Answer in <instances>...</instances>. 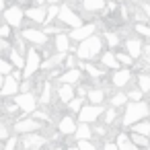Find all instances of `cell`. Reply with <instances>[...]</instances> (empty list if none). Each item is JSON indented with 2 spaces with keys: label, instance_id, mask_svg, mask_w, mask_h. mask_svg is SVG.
Returning <instances> with one entry per match:
<instances>
[{
  "label": "cell",
  "instance_id": "cell-39",
  "mask_svg": "<svg viewBox=\"0 0 150 150\" xmlns=\"http://www.w3.org/2000/svg\"><path fill=\"white\" fill-rule=\"evenodd\" d=\"M76 148H78V150H97V146H95L91 140H82V142H78Z\"/></svg>",
  "mask_w": 150,
  "mask_h": 150
},
{
  "label": "cell",
  "instance_id": "cell-52",
  "mask_svg": "<svg viewBox=\"0 0 150 150\" xmlns=\"http://www.w3.org/2000/svg\"><path fill=\"white\" fill-rule=\"evenodd\" d=\"M66 150H78V148H76V146H72V148H70V146H68V148H66Z\"/></svg>",
  "mask_w": 150,
  "mask_h": 150
},
{
  "label": "cell",
  "instance_id": "cell-50",
  "mask_svg": "<svg viewBox=\"0 0 150 150\" xmlns=\"http://www.w3.org/2000/svg\"><path fill=\"white\" fill-rule=\"evenodd\" d=\"M47 2H50V4L54 6V4H58V2H60V0H47Z\"/></svg>",
  "mask_w": 150,
  "mask_h": 150
},
{
  "label": "cell",
  "instance_id": "cell-48",
  "mask_svg": "<svg viewBox=\"0 0 150 150\" xmlns=\"http://www.w3.org/2000/svg\"><path fill=\"white\" fill-rule=\"evenodd\" d=\"M103 150H117V146H115L113 142H107V144L103 146Z\"/></svg>",
  "mask_w": 150,
  "mask_h": 150
},
{
  "label": "cell",
  "instance_id": "cell-11",
  "mask_svg": "<svg viewBox=\"0 0 150 150\" xmlns=\"http://www.w3.org/2000/svg\"><path fill=\"white\" fill-rule=\"evenodd\" d=\"M23 39H27V41H31V43H35V45H45V43H47V35H45L43 31L33 29V27H29V29L23 31Z\"/></svg>",
  "mask_w": 150,
  "mask_h": 150
},
{
  "label": "cell",
  "instance_id": "cell-31",
  "mask_svg": "<svg viewBox=\"0 0 150 150\" xmlns=\"http://www.w3.org/2000/svg\"><path fill=\"white\" fill-rule=\"evenodd\" d=\"M58 15H60V6H58V4L50 6V8L45 11V23H52L54 19H58Z\"/></svg>",
  "mask_w": 150,
  "mask_h": 150
},
{
  "label": "cell",
  "instance_id": "cell-29",
  "mask_svg": "<svg viewBox=\"0 0 150 150\" xmlns=\"http://www.w3.org/2000/svg\"><path fill=\"white\" fill-rule=\"evenodd\" d=\"M127 103V95L125 93H115L113 99H111V107H121Z\"/></svg>",
  "mask_w": 150,
  "mask_h": 150
},
{
  "label": "cell",
  "instance_id": "cell-27",
  "mask_svg": "<svg viewBox=\"0 0 150 150\" xmlns=\"http://www.w3.org/2000/svg\"><path fill=\"white\" fill-rule=\"evenodd\" d=\"M8 56H11V62H13V66H15V68H19V70H23V68H25V58H23L19 52L11 50V52H8Z\"/></svg>",
  "mask_w": 150,
  "mask_h": 150
},
{
  "label": "cell",
  "instance_id": "cell-28",
  "mask_svg": "<svg viewBox=\"0 0 150 150\" xmlns=\"http://www.w3.org/2000/svg\"><path fill=\"white\" fill-rule=\"evenodd\" d=\"M103 37L107 39V45H109V47H117V45H119V35H117V33H113V31H105Z\"/></svg>",
  "mask_w": 150,
  "mask_h": 150
},
{
  "label": "cell",
  "instance_id": "cell-53",
  "mask_svg": "<svg viewBox=\"0 0 150 150\" xmlns=\"http://www.w3.org/2000/svg\"><path fill=\"white\" fill-rule=\"evenodd\" d=\"M146 150H150V146H148V148H146Z\"/></svg>",
  "mask_w": 150,
  "mask_h": 150
},
{
  "label": "cell",
  "instance_id": "cell-23",
  "mask_svg": "<svg viewBox=\"0 0 150 150\" xmlns=\"http://www.w3.org/2000/svg\"><path fill=\"white\" fill-rule=\"evenodd\" d=\"M82 8L84 11H91V13L103 11L105 8V0H82Z\"/></svg>",
  "mask_w": 150,
  "mask_h": 150
},
{
  "label": "cell",
  "instance_id": "cell-51",
  "mask_svg": "<svg viewBox=\"0 0 150 150\" xmlns=\"http://www.w3.org/2000/svg\"><path fill=\"white\" fill-rule=\"evenodd\" d=\"M35 2H37V6H41V4L45 2V0H35Z\"/></svg>",
  "mask_w": 150,
  "mask_h": 150
},
{
  "label": "cell",
  "instance_id": "cell-7",
  "mask_svg": "<svg viewBox=\"0 0 150 150\" xmlns=\"http://www.w3.org/2000/svg\"><path fill=\"white\" fill-rule=\"evenodd\" d=\"M58 19L64 23V25H70L72 29H76V27H80L82 25V19L70 8V4H66V6H60V15H58Z\"/></svg>",
  "mask_w": 150,
  "mask_h": 150
},
{
  "label": "cell",
  "instance_id": "cell-41",
  "mask_svg": "<svg viewBox=\"0 0 150 150\" xmlns=\"http://www.w3.org/2000/svg\"><path fill=\"white\" fill-rule=\"evenodd\" d=\"M11 37V27L4 23V25H0V39H8Z\"/></svg>",
  "mask_w": 150,
  "mask_h": 150
},
{
  "label": "cell",
  "instance_id": "cell-42",
  "mask_svg": "<svg viewBox=\"0 0 150 150\" xmlns=\"http://www.w3.org/2000/svg\"><path fill=\"white\" fill-rule=\"evenodd\" d=\"M17 144H19V140L13 136V138H8V140H6V146H4L2 150H15V148H17Z\"/></svg>",
  "mask_w": 150,
  "mask_h": 150
},
{
  "label": "cell",
  "instance_id": "cell-9",
  "mask_svg": "<svg viewBox=\"0 0 150 150\" xmlns=\"http://www.w3.org/2000/svg\"><path fill=\"white\" fill-rule=\"evenodd\" d=\"M23 17H25V13H23L19 6H11V8L4 11V21H6L8 27H21Z\"/></svg>",
  "mask_w": 150,
  "mask_h": 150
},
{
  "label": "cell",
  "instance_id": "cell-25",
  "mask_svg": "<svg viewBox=\"0 0 150 150\" xmlns=\"http://www.w3.org/2000/svg\"><path fill=\"white\" fill-rule=\"evenodd\" d=\"M132 132H134V134H140V136H146V138H148V136H150V121H146V119H144V121H138V123H134V125H132Z\"/></svg>",
  "mask_w": 150,
  "mask_h": 150
},
{
  "label": "cell",
  "instance_id": "cell-20",
  "mask_svg": "<svg viewBox=\"0 0 150 150\" xmlns=\"http://www.w3.org/2000/svg\"><path fill=\"white\" fill-rule=\"evenodd\" d=\"M74 136H76L78 142H82V140H91V138H93V127H91L88 123H80V125H76Z\"/></svg>",
  "mask_w": 150,
  "mask_h": 150
},
{
  "label": "cell",
  "instance_id": "cell-45",
  "mask_svg": "<svg viewBox=\"0 0 150 150\" xmlns=\"http://www.w3.org/2000/svg\"><path fill=\"white\" fill-rule=\"evenodd\" d=\"M142 56H144V62H146V66H150V43H148V45H144V50H142Z\"/></svg>",
  "mask_w": 150,
  "mask_h": 150
},
{
  "label": "cell",
  "instance_id": "cell-32",
  "mask_svg": "<svg viewBox=\"0 0 150 150\" xmlns=\"http://www.w3.org/2000/svg\"><path fill=\"white\" fill-rule=\"evenodd\" d=\"M13 72V64H8L2 56H0V76H8Z\"/></svg>",
  "mask_w": 150,
  "mask_h": 150
},
{
  "label": "cell",
  "instance_id": "cell-34",
  "mask_svg": "<svg viewBox=\"0 0 150 150\" xmlns=\"http://www.w3.org/2000/svg\"><path fill=\"white\" fill-rule=\"evenodd\" d=\"M80 66H82V70H84V72H88V74H91V76H95V78L103 74V70H99V68H95L93 64H86V62H84V64H80Z\"/></svg>",
  "mask_w": 150,
  "mask_h": 150
},
{
  "label": "cell",
  "instance_id": "cell-18",
  "mask_svg": "<svg viewBox=\"0 0 150 150\" xmlns=\"http://www.w3.org/2000/svg\"><path fill=\"white\" fill-rule=\"evenodd\" d=\"M58 97H60L62 103H70V101L76 97L74 86H70V84H60V88H58Z\"/></svg>",
  "mask_w": 150,
  "mask_h": 150
},
{
  "label": "cell",
  "instance_id": "cell-43",
  "mask_svg": "<svg viewBox=\"0 0 150 150\" xmlns=\"http://www.w3.org/2000/svg\"><path fill=\"white\" fill-rule=\"evenodd\" d=\"M13 45L8 43V39H0V54H4V52H11Z\"/></svg>",
  "mask_w": 150,
  "mask_h": 150
},
{
  "label": "cell",
  "instance_id": "cell-38",
  "mask_svg": "<svg viewBox=\"0 0 150 150\" xmlns=\"http://www.w3.org/2000/svg\"><path fill=\"white\" fill-rule=\"evenodd\" d=\"M134 29H136L140 35H144V37H148V39H150V27H148L146 23H136V25H134Z\"/></svg>",
  "mask_w": 150,
  "mask_h": 150
},
{
  "label": "cell",
  "instance_id": "cell-2",
  "mask_svg": "<svg viewBox=\"0 0 150 150\" xmlns=\"http://www.w3.org/2000/svg\"><path fill=\"white\" fill-rule=\"evenodd\" d=\"M101 45H103L101 37L93 35V37L80 41V45H78V50H76V56H78L80 60H91V58H95V56L101 52Z\"/></svg>",
  "mask_w": 150,
  "mask_h": 150
},
{
  "label": "cell",
  "instance_id": "cell-16",
  "mask_svg": "<svg viewBox=\"0 0 150 150\" xmlns=\"http://www.w3.org/2000/svg\"><path fill=\"white\" fill-rule=\"evenodd\" d=\"M25 15H27L33 23H37V25H39V23H45V8H43V6H33V8H29Z\"/></svg>",
  "mask_w": 150,
  "mask_h": 150
},
{
  "label": "cell",
  "instance_id": "cell-10",
  "mask_svg": "<svg viewBox=\"0 0 150 150\" xmlns=\"http://www.w3.org/2000/svg\"><path fill=\"white\" fill-rule=\"evenodd\" d=\"M15 129L19 134H35V132L41 129V123L37 119H21V121L15 123Z\"/></svg>",
  "mask_w": 150,
  "mask_h": 150
},
{
  "label": "cell",
  "instance_id": "cell-40",
  "mask_svg": "<svg viewBox=\"0 0 150 150\" xmlns=\"http://www.w3.org/2000/svg\"><path fill=\"white\" fill-rule=\"evenodd\" d=\"M105 113V123H111V121H115V117H117V113H115V107H109L107 111H103Z\"/></svg>",
  "mask_w": 150,
  "mask_h": 150
},
{
  "label": "cell",
  "instance_id": "cell-33",
  "mask_svg": "<svg viewBox=\"0 0 150 150\" xmlns=\"http://www.w3.org/2000/svg\"><path fill=\"white\" fill-rule=\"evenodd\" d=\"M82 105H84V97H74V99L68 103V107H70L72 111H76V113L82 109Z\"/></svg>",
  "mask_w": 150,
  "mask_h": 150
},
{
  "label": "cell",
  "instance_id": "cell-35",
  "mask_svg": "<svg viewBox=\"0 0 150 150\" xmlns=\"http://www.w3.org/2000/svg\"><path fill=\"white\" fill-rule=\"evenodd\" d=\"M115 60H117V64H123V66H132V62H134L127 54H121V52L115 54Z\"/></svg>",
  "mask_w": 150,
  "mask_h": 150
},
{
  "label": "cell",
  "instance_id": "cell-21",
  "mask_svg": "<svg viewBox=\"0 0 150 150\" xmlns=\"http://www.w3.org/2000/svg\"><path fill=\"white\" fill-rule=\"evenodd\" d=\"M115 146H117V150H140V148H136L134 144H132V140H129V136L127 134H117V142H115Z\"/></svg>",
  "mask_w": 150,
  "mask_h": 150
},
{
  "label": "cell",
  "instance_id": "cell-30",
  "mask_svg": "<svg viewBox=\"0 0 150 150\" xmlns=\"http://www.w3.org/2000/svg\"><path fill=\"white\" fill-rule=\"evenodd\" d=\"M138 86H140L142 93H150V76H148V74H140V78H138Z\"/></svg>",
  "mask_w": 150,
  "mask_h": 150
},
{
  "label": "cell",
  "instance_id": "cell-22",
  "mask_svg": "<svg viewBox=\"0 0 150 150\" xmlns=\"http://www.w3.org/2000/svg\"><path fill=\"white\" fill-rule=\"evenodd\" d=\"M56 50H58V54H66L70 50V39H68L66 33H58L56 35Z\"/></svg>",
  "mask_w": 150,
  "mask_h": 150
},
{
  "label": "cell",
  "instance_id": "cell-15",
  "mask_svg": "<svg viewBox=\"0 0 150 150\" xmlns=\"http://www.w3.org/2000/svg\"><path fill=\"white\" fill-rule=\"evenodd\" d=\"M58 129H60V134H64V136H74V132H76V121H74L70 115H64V117L60 119V123H58Z\"/></svg>",
  "mask_w": 150,
  "mask_h": 150
},
{
  "label": "cell",
  "instance_id": "cell-17",
  "mask_svg": "<svg viewBox=\"0 0 150 150\" xmlns=\"http://www.w3.org/2000/svg\"><path fill=\"white\" fill-rule=\"evenodd\" d=\"M80 76H82L80 70L74 68V70H66V72L60 76V80H62V84H70V86H74V84L80 80Z\"/></svg>",
  "mask_w": 150,
  "mask_h": 150
},
{
  "label": "cell",
  "instance_id": "cell-8",
  "mask_svg": "<svg viewBox=\"0 0 150 150\" xmlns=\"http://www.w3.org/2000/svg\"><path fill=\"white\" fill-rule=\"evenodd\" d=\"M95 29H97V27H95L93 23H88V25H80V27H76V29H72V31H70L68 39H70V41H84V39L93 37Z\"/></svg>",
  "mask_w": 150,
  "mask_h": 150
},
{
  "label": "cell",
  "instance_id": "cell-44",
  "mask_svg": "<svg viewBox=\"0 0 150 150\" xmlns=\"http://www.w3.org/2000/svg\"><path fill=\"white\" fill-rule=\"evenodd\" d=\"M74 64H76V60H74L72 56L64 58V66H66V70H74Z\"/></svg>",
  "mask_w": 150,
  "mask_h": 150
},
{
  "label": "cell",
  "instance_id": "cell-14",
  "mask_svg": "<svg viewBox=\"0 0 150 150\" xmlns=\"http://www.w3.org/2000/svg\"><path fill=\"white\" fill-rule=\"evenodd\" d=\"M132 80V72L127 70V68H121V70H115L113 72V78H111V82H113V86H117V88H123L127 82Z\"/></svg>",
  "mask_w": 150,
  "mask_h": 150
},
{
  "label": "cell",
  "instance_id": "cell-19",
  "mask_svg": "<svg viewBox=\"0 0 150 150\" xmlns=\"http://www.w3.org/2000/svg\"><path fill=\"white\" fill-rule=\"evenodd\" d=\"M84 99H88L91 105H101L105 101V91L103 88H91V91H86V97Z\"/></svg>",
  "mask_w": 150,
  "mask_h": 150
},
{
  "label": "cell",
  "instance_id": "cell-54",
  "mask_svg": "<svg viewBox=\"0 0 150 150\" xmlns=\"http://www.w3.org/2000/svg\"><path fill=\"white\" fill-rule=\"evenodd\" d=\"M0 150H2V148H0Z\"/></svg>",
  "mask_w": 150,
  "mask_h": 150
},
{
  "label": "cell",
  "instance_id": "cell-4",
  "mask_svg": "<svg viewBox=\"0 0 150 150\" xmlns=\"http://www.w3.org/2000/svg\"><path fill=\"white\" fill-rule=\"evenodd\" d=\"M41 68V56H39V52L37 50H29L27 52V60H25V68H23V74L27 76V78H31L37 70Z\"/></svg>",
  "mask_w": 150,
  "mask_h": 150
},
{
  "label": "cell",
  "instance_id": "cell-36",
  "mask_svg": "<svg viewBox=\"0 0 150 150\" xmlns=\"http://www.w3.org/2000/svg\"><path fill=\"white\" fill-rule=\"evenodd\" d=\"M52 101V84L45 82L43 84V93H41V103H50Z\"/></svg>",
  "mask_w": 150,
  "mask_h": 150
},
{
  "label": "cell",
  "instance_id": "cell-46",
  "mask_svg": "<svg viewBox=\"0 0 150 150\" xmlns=\"http://www.w3.org/2000/svg\"><path fill=\"white\" fill-rule=\"evenodd\" d=\"M33 119H41V121H50V115H47L45 111H37V113H33Z\"/></svg>",
  "mask_w": 150,
  "mask_h": 150
},
{
  "label": "cell",
  "instance_id": "cell-37",
  "mask_svg": "<svg viewBox=\"0 0 150 150\" xmlns=\"http://www.w3.org/2000/svg\"><path fill=\"white\" fill-rule=\"evenodd\" d=\"M142 95H144V93H142L140 88H138V91L134 88V91L127 93V101H129V103H140V101H142Z\"/></svg>",
  "mask_w": 150,
  "mask_h": 150
},
{
  "label": "cell",
  "instance_id": "cell-47",
  "mask_svg": "<svg viewBox=\"0 0 150 150\" xmlns=\"http://www.w3.org/2000/svg\"><path fill=\"white\" fill-rule=\"evenodd\" d=\"M0 140H8V129L4 125H0Z\"/></svg>",
  "mask_w": 150,
  "mask_h": 150
},
{
  "label": "cell",
  "instance_id": "cell-49",
  "mask_svg": "<svg viewBox=\"0 0 150 150\" xmlns=\"http://www.w3.org/2000/svg\"><path fill=\"white\" fill-rule=\"evenodd\" d=\"M4 11V0H0V13Z\"/></svg>",
  "mask_w": 150,
  "mask_h": 150
},
{
  "label": "cell",
  "instance_id": "cell-5",
  "mask_svg": "<svg viewBox=\"0 0 150 150\" xmlns=\"http://www.w3.org/2000/svg\"><path fill=\"white\" fill-rule=\"evenodd\" d=\"M101 113H103L101 105H82V109L78 111V121L80 123H93L99 119Z\"/></svg>",
  "mask_w": 150,
  "mask_h": 150
},
{
  "label": "cell",
  "instance_id": "cell-12",
  "mask_svg": "<svg viewBox=\"0 0 150 150\" xmlns=\"http://www.w3.org/2000/svg\"><path fill=\"white\" fill-rule=\"evenodd\" d=\"M19 93V82L8 74V76H4V80H2V86H0V95L2 97H13V95H17Z\"/></svg>",
  "mask_w": 150,
  "mask_h": 150
},
{
  "label": "cell",
  "instance_id": "cell-13",
  "mask_svg": "<svg viewBox=\"0 0 150 150\" xmlns=\"http://www.w3.org/2000/svg\"><path fill=\"white\" fill-rule=\"evenodd\" d=\"M142 50H144V43L136 37H132V39H127L125 41V52H127V56L132 58V60H136V58H140L142 56Z\"/></svg>",
  "mask_w": 150,
  "mask_h": 150
},
{
  "label": "cell",
  "instance_id": "cell-24",
  "mask_svg": "<svg viewBox=\"0 0 150 150\" xmlns=\"http://www.w3.org/2000/svg\"><path fill=\"white\" fill-rule=\"evenodd\" d=\"M129 140H132V144H134L136 148H144V150H146V148L150 146V140H148L146 136H140V134H134V132L129 134Z\"/></svg>",
  "mask_w": 150,
  "mask_h": 150
},
{
  "label": "cell",
  "instance_id": "cell-26",
  "mask_svg": "<svg viewBox=\"0 0 150 150\" xmlns=\"http://www.w3.org/2000/svg\"><path fill=\"white\" fill-rule=\"evenodd\" d=\"M101 64H103V66H107V68L119 70V64H117V60H115V54H113V52H107V54H103V58H101Z\"/></svg>",
  "mask_w": 150,
  "mask_h": 150
},
{
  "label": "cell",
  "instance_id": "cell-3",
  "mask_svg": "<svg viewBox=\"0 0 150 150\" xmlns=\"http://www.w3.org/2000/svg\"><path fill=\"white\" fill-rule=\"evenodd\" d=\"M15 103H17L19 109L25 111V115H33L35 109H37V97L33 93H21V95H17Z\"/></svg>",
  "mask_w": 150,
  "mask_h": 150
},
{
  "label": "cell",
  "instance_id": "cell-1",
  "mask_svg": "<svg viewBox=\"0 0 150 150\" xmlns=\"http://www.w3.org/2000/svg\"><path fill=\"white\" fill-rule=\"evenodd\" d=\"M150 115V107L146 103H127L125 113H123V125H134L138 121H144Z\"/></svg>",
  "mask_w": 150,
  "mask_h": 150
},
{
  "label": "cell",
  "instance_id": "cell-6",
  "mask_svg": "<svg viewBox=\"0 0 150 150\" xmlns=\"http://www.w3.org/2000/svg\"><path fill=\"white\" fill-rule=\"evenodd\" d=\"M21 144H23L27 150H41V148L47 144V138L41 136L39 132H35V134H23Z\"/></svg>",
  "mask_w": 150,
  "mask_h": 150
}]
</instances>
